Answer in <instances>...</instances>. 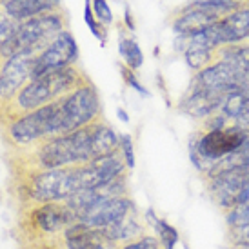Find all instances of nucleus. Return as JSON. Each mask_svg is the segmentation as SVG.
<instances>
[{
    "mask_svg": "<svg viewBox=\"0 0 249 249\" xmlns=\"http://www.w3.org/2000/svg\"><path fill=\"white\" fill-rule=\"evenodd\" d=\"M88 82H91V80L84 73L82 68L76 66V64L75 66H68L64 70L48 73V75L40 76V78L29 80L17 93V97L0 109L2 125L6 127L7 124H11L17 118H20L22 115H28V113L38 109L42 106L51 104V102L70 95L71 91L78 89L80 86Z\"/></svg>",
    "mask_w": 249,
    "mask_h": 249,
    "instance_id": "obj_1",
    "label": "nucleus"
},
{
    "mask_svg": "<svg viewBox=\"0 0 249 249\" xmlns=\"http://www.w3.org/2000/svg\"><path fill=\"white\" fill-rule=\"evenodd\" d=\"M66 29H70V18L62 9L31 17L20 22L15 35L0 46V58L6 62L9 56L22 51H33L38 55Z\"/></svg>",
    "mask_w": 249,
    "mask_h": 249,
    "instance_id": "obj_2",
    "label": "nucleus"
},
{
    "mask_svg": "<svg viewBox=\"0 0 249 249\" xmlns=\"http://www.w3.org/2000/svg\"><path fill=\"white\" fill-rule=\"evenodd\" d=\"M60 109V133L68 135L102 117V104L97 88L91 82L58 98Z\"/></svg>",
    "mask_w": 249,
    "mask_h": 249,
    "instance_id": "obj_3",
    "label": "nucleus"
},
{
    "mask_svg": "<svg viewBox=\"0 0 249 249\" xmlns=\"http://www.w3.org/2000/svg\"><path fill=\"white\" fill-rule=\"evenodd\" d=\"M76 60H78V46L70 29H66L48 48L42 49L35 56V62L31 68V80L40 78L53 71L64 70L68 66H75Z\"/></svg>",
    "mask_w": 249,
    "mask_h": 249,
    "instance_id": "obj_4",
    "label": "nucleus"
},
{
    "mask_svg": "<svg viewBox=\"0 0 249 249\" xmlns=\"http://www.w3.org/2000/svg\"><path fill=\"white\" fill-rule=\"evenodd\" d=\"M35 56L36 53L33 51H22L9 56L0 66V109L9 104L17 97V93L31 80Z\"/></svg>",
    "mask_w": 249,
    "mask_h": 249,
    "instance_id": "obj_5",
    "label": "nucleus"
},
{
    "mask_svg": "<svg viewBox=\"0 0 249 249\" xmlns=\"http://www.w3.org/2000/svg\"><path fill=\"white\" fill-rule=\"evenodd\" d=\"M206 42L213 49L228 44H238L249 38V7H240L233 13L226 15L200 31Z\"/></svg>",
    "mask_w": 249,
    "mask_h": 249,
    "instance_id": "obj_6",
    "label": "nucleus"
},
{
    "mask_svg": "<svg viewBox=\"0 0 249 249\" xmlns=\"http://www.w3.org/2000/svg\"><path fill=\"white\" fill-rule=\"evenodd\" d=\"M228 95L224 93H214V91L202 89L196 86H189L187 93L184 98L180 100L178 111L186 113L187 117L198 118V120H206L208 117L214 115L216 111L222 109V104Z\"/></svg>",
    "mask_w": 249,
    "mask_h": 249,
    "instance_id": "obj_7",
    "label": "nucleus"
},
{
    "mask_svg": "<svg viewBox=\"0 0 249 249\" xmlns=\"http://www.w3.org/2000/svg\"><path fill=\"white\" fill-rule=\"evenodd\" d=\"M66 249H117V242H113L102 229H95L82 222L73 224L64 231Z\"/></svg>",
    "mask_w": 249,
    "mask_h": 249,
    "instance_id": "obj_8",
    "label": "nucleus"
},
{
    "mask_svg": "<svg viewBox=\"0 0 249 249\" xmlns=\"http://www.w3.org/2000/svg\"><path fill=\"white\" fill-rule=\"evenodd\" d=\"M2 9L15 20L24 22L36 15L60 9V0H4Z\"/></svg>",
    "mask_w": 249,
    "mask_h": 249,
    "instance_id": "obj_9",
    "label": "nucleus"
},
{
    "mask_svg": "<svg viewBox=\"0 0 249 249\" xmlns=\"http://www.w3.org/2000/svg\"><path fill=\"white\" fill-rule=\"evenodd\" d=\"M120 149V140L118 135L100 117L95 120V129H93V139H91V159H100L107 157L111 153Z\"/></svg>",
    "mask_w": 249,
    "mask_h": 249,
    "instance_id": "obj_10",
    "label": "nucleus"
},
{
    "mask_svg": "<svg viewBox=\"0 0 249 249\" xmlns=\"http://www.w3.org/2000/svg\"><path fill=\"white\" fill-rule=\"evenodd\" d=\"M118 51L120 56L124 60L125 66H129L131 70H139L140 66L144 64V55L139 48V42L135 40L133 36H125L124 31H120V42H118Z\"/></svg>",
    "mask_w": 249,
    "mask_h": 249,
    "instance_id": "obj_11",
    "label": "nucleus"
},
{
    "mask_svg": "<svg viewBox=\"0 0 249 249\" xmlns=\"http://www.w3.org/2000/svg\"><path fill=\"white\" fill-rule=\"evenodd\" d=\"M147 218H149L147 222H149L153 228H155V231H157L162 248L164 249H175V246H177V242H178V231H177L171 224H167L166 220L157 218L155 213H153V209L147 211Z\"/></svg>",
    "mask_w": 249,
    "mask_h": 249,
    "instance_id": "obj_12",
    "label": "nucleus"
},
{
    "mask_svg": "<svg viewBox=\"0 0 249 249\" xmlns=\"http://www.w3.org/2000/svg\"><path fill=\"white\" fill-rule=\"evenodd\" d=\"M84 20L89 26L91 33L100 40V44L106 46V42H107V26H104V24H100V22L97 20V17L93 13L91 0H86V4H84Z\"/></svg>",
    "mask_w": 249,
    "mask_h": 249,
    "instance_id": "obj_13",
    "label": "nucleus"
},
{
    "mask_svg": "<svg viewBox=\"0 0 249 249\" xmlns=\"http://www.w3.org/2000/svg\"><path fill=\"white\" fill-rule=\"evenodd\" d=\"M118 140H120V151H122V157H124V160H125V166H127V169H133V167H135L133 137L127 135V133H122V135H118Z\"/></svg>",
    "mask_w": 249,
    "mask_h": 249,
    "instance_id": "obj_14",
    "label": "nucleus"
},
{
    "mask_svg": "<svg viewBox=\"0 0 249 249\" xmlns=\"http://www.w3.org/2000/svg\"><path fill=\"white\" fill-rule=\"evenodd\" d=\"M91 6H93V13L97 17V20L104 26H109L113 22V11L109 4L106 0H91Z\"/></svg>",
    "mask_w": 249,
    "mask_h": 249,
    "instance_id": "obj_15",
    "label": "nucleus"
},
{
    "mask_svg": "<svg viewBox=\"0 0 249 249\" xmlns=\"http://www.w3.org/2000/svg\"><path fill=\"white\" fill-rule=\"evenodd\" d=\"M118 68H120V73H122V78H124V82L127 84V86H131L135 91H139L140 95H147V91L144 89V86L139 82V78H137V73H135V70H131L129 66H125L124 62L118 64Z\"/></svg>",
    "mask_w": 249,
    "mask_h": 249,
    "instance_id": "obj_16",
    "label": "nucleus"
},
{
    "mask_svg": "<svg viewBox=\"0 0 249 249\" xmlns=\"http://www.w3.org/2000/svg\"><path fill=\"white\" fill-rule=\"evenodd\" d=\"M120 249H164L155 236L144 235L140 238H135L131 242H125Z\"/></svg>",
    "mask_w": 249,
    "mask_h": 249,
    "instance_id": "obj_17",
    "label": "nucleus"
},
{
    "mask_svg": "<svg viewBox=\"0 0 249 249\" xmlns=\"http://www.w3.org/2000/svg\"><path fill=\"white\" fill-rule=\"evenodd\" d=\"M236 157H238V160H240V164H249V139L246 140V144L236 151Z\"/></svg>",
    "mask_w": 249,
    "mask_h": 249,
    "instance_id": "obj_18",
    "label": "nucleus"
},
{
    "mask_svg": "<svg viewBox=\"0 0 249 249\" xmlns=\"http://www.w3.org/2000/svg\"><path fill=\"white\" fill-rule=\"evenodd\" d=\"M125 26L129 31H135V20H133V15H131V9L125 6Z\"/></svg>",
    "mask_w": 249,
    "mask_h": 249,
    "instance_id": "obj_19",
    "label": "nucleus"
},
{
    "mask_svg": "<svg viewBox=\"0 0 249 249\" xmlns=\"http://www.w3.org/2000/svg\"><path fill=\"white\" fill-rule=\"evenodd\" d=\"M249 202V187L248 189H244L242 193H240V198H238V206L240 204H248Z\"/></svg>",
    "mask_w": 249,
    "mask_h": 249,
    "instance_id": "obj_20",
    "label": "nucleus"
},
{
    "mask_svg": "<svg viewBox=\"0 0 249 249\" xmlns=\"http://www.w3.org/2000/svg\"><path fill=\"white\" fill-rule=\"evenodd\" d=\"M117 115L120 117V120H122V122H129V117H127V113H125L122 107H118V109H117Z\"/></svg>",
    "mask_w": 249,
    "mask_h": 249,
    "instance_id": "obj_21",
    "label": "nucleus"
}]
</instances>
